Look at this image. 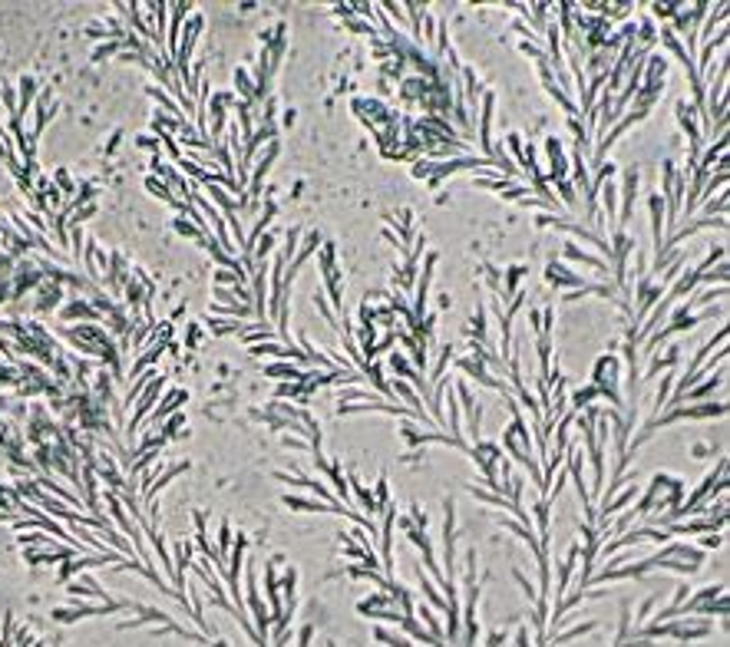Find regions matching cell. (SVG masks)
I'll return each mask as SVG.
<instances>
[{
    "mask_svg": "<svg viewBox=\"0 0 730 647\" xmlns=\"http://www.w3.org/2000/svg\"><path fill=\"white\" fill-rule=\"evenodd\" d=\"M317 271L324 278V297H331V311L334 314H347L344 311V274L338 268V248L334 241H324L321 245V258H317Z\"/></svg>",
    "mask_w": 730,
    "mask_h": 647,
    "instance_id": "obj_2",
    "label": "cell"
},
{
    "mask_svg": "<svg viewBox=\"0 0 730 647\" xmlns=\"http://www.w3.org/2000/svg\"><path fill=\"white\" fill-rule=\"evenodd\" d=\"M393 529H397V506L383 508L380 522V558H383V575L393 578Z\"/></svg>",
    "mask_w": 730,
    "mask_h": 647,
    "instance_id": "obj_10",
    "label": "cell"
},
{
    "mask_svg": "<svg viewBox=\"0 0 730 647\" xmlns=\"http://www.w3.org/2000/svg\"><path fill=\"white\" fill-rule=\"evenodd\" d=\"M562 255H565L568 261H578V264H585V268L598 271L601 278H611V264H608V261H601L598 255H591V251L578 248V245H572V241H565V248H562Z\"/></svg>",
    "mask_w": 730,
    "mask_h": 647,
    "instance_id": "obj_16",
    "label": "cell"
},
{
    "mask_svg": "<svg viewBox=\"0 0 730 647\" xmlns=\"http://www.w3.org/2000/svg\"><path fill=\"white\" fill-rule=\"evenodd\" d=\"M433 169H436V162L433 159H420V162H414V179H430L433 175Z\"/></svg>",
    "mask_w": 730,
    "mask_h": 647,
    "instance_id": "obj_48",
    "label": "cell"
},
{
    "mask_svg": "<svg viewBox=\"0 0 730 647\" xmlns=\"http://www.w3.org/2000/svg\"><path fill=\"white\" fill-rule=\"evenodd\" d=\"M591 387L598 390V397L608 399L611 410H625V399H622V360L615 354H601L591 367Z\"/></svg>",
    "mask_w": 730,
    "mask_h": 647,
    "instance_id": "obj_1",
    "label": "cell"
},
{
    "mask_svg": "<svg viewBox=\"0 0 730 647\" xmlns=\"http://www.w3.org/2000/svg\"><path fill=\"white\" fill-rule=\"evenodd\" d=\"M208 327H212V337H231V334H241V321H231V317H215L208 314Z\"/></svg>",
    "mask_w": 730,
    "mask_h": 647,
    "instance_id": "obj_30",
    "label": "cell"
},
{
    "mask_svg": "<svg viewBox=\"0 0 730 647\" xmlns=\"http://www.w3.org/2000/svg\"><path fill=\"white\" fill-rule=\"evenodd\" d=\"M416 578H420V591H423L426 604H430L433 611H443V615H447V598H443V591L436 588L433 578H430V575H423V568H416Z\"/></svg>",
    "mask_w": 730,
    "mask_h": 647,
    "instance_id": "obj_23",
    "label": "cell"
},
{
    "mask_svg": "<svg viewBox=\"0 0 730 647\" xmlns=\"http://www.w3.org/2000/svg\"><path fill=\"white\" fill-rule=\"evenodd\" d=\"M113 611H132V601H113V604H83L73 601L66 608H53V621L56 624H77V621H87V617H103L113 615Z\"/></svg>",
    "mask_w": 730,
    "mask_h": 647,
    "instance_id": "obj_4",
    "label": "cell"
},
{
    "mask_svg": "<svg viewBox=\"0 0 730 647\" xmlns=\"http://www.w3.org/2000/svg\"><path fill=\"white\" fill-rule=\"evenodd\" d=\"M311 301H314L317 314H321V317H324V321L331 324L334 331H340V327H338V321H334V311H331V304H327V297H324V291H321V288H317V291L311 294Z\"/></svg>",
    "mask_w": 730,
    "mask_h": 647,
    "instance_id": "obj_36",
    "label": "cell"
},
{
    "mask_svg": "<svg viewBox=\"0 0 730 647\" xmlns=\"http://www.w3.org/2000/svg\"><path fill=\"white\" fill-rule=\"evenodd\" d=\"M598 195H601V208H605L608 225H618V182H605L598 188Z\"/></svg>",
    "mask_w": 730,
    "mask_h": 647,
    "instance_id": "obj_25",
    "label": "cell"
},
{
    "mask_svg": "<svg viewBox=\"0 0 730 647\" xmlns=\"http://www.w3.org/2000/svg\"><path fill=\"white\" fill-rule=\"evenodd\" d=\"M545 281L552 284V288H585V281H582V274H575L572 268H565V261H549L545 264Z\"/></svg>",
    "mask_w": 730,
    "mask_h": 647,
    "instance_id": "obj_15",
    "label": "cell"
},
{
    "mask_svg": "<svg viewBox=\"0 0 730 647\" xmlns=\"http://www.w3.org/2000/svg\"><path fill=\"white\" fill-rule=\"evenodd\" d=\"M456 367L463 370V377H469V380H476V387H482V390H499L502 393V387H506V380H499V377H492L489 373V367L482 364L480 357H459L456 360Z\"/></svg>",
    "mask_w": 730,
    "mask_h": 647,
    "instance_id": "obj_7",
    "label": "cell"
},
{
    "mask_svg": "<svg viewBox=\"0 0 730 647\" xmlns=\"http://www.w3.org/2000/svg\"><path fill=\"white\" fill-rule=\"evenodd\" d=\"M212 647H229V641H212Z\"/></svg>",
    "mask_w": 730,
    "mask_h": 647,
    "instance_id": "obj_55",
    "label": "cell"
},
{
    "mask_svg": "<svg viewBox=\"0 0 730 647\" xmlns=\"http://www.w3.org/2000/svg\"><path fill=\"white\" fill-rule=\"evenodd\" d=\"M347 485H350V499L360 506V515L364 518H371L373 512H377V506H373V492L371 489H364L360 485V479H357V473H350L347 475Z\"/></svg>",
    "mask_w": 730,
    "mask_h": 647,
    "instance_id": "obj_20",
    "label": "cell"
},
{
    "mask_svg": "<svg viewBox=\"0 0 730 647\" xmlns=\"http://www.w3.org/2000/svg\"><path fill=\"white\" fill-rule=\"evenodd\" d=\"M506 641H509V631H489L482 637V647H506Z\"/></svg>",
    "mask_w": 730,
    "mask_h": 647,
    "instance_id": "obj_47",
    "label": "cell"
},
{
    "mask_svg": "<svg viewBox=\"0 0 730 647\" xmlns=\"http://www.w3.org/2000/svg\"><path fill=\"white\" fill-rule=\"evenodd\" d=\"M519 50H523L529 60H535V63H539V60H549V56L542 53V46L535 44V40H523V44H519Z\"/></svg>",
    "mask_w": 730,
    "mask_h": 647,
    "instance_id": "obj_45",
    "label": "cell"
},
{
    "mask_svg": "<svg viewBox=\"0 0 730 647\" xmlns=\"http://www.w3.org/2000/svg\"><path fill=\"white\" fill-rule=\"evenodd\" d=\"M162 387H165V377L159 373V377H153L146 387H142V393L136 397V410H132V420H129V433L139 430V423L146 413H153V406L162 399Z\"/></svg>",
    "mask_w": 730,
    "mask_h": 647,
    "instance_id": "obj_6",
    "label": "cell"
},
{
    "mask_svg": "<svg viewBox=\"0 0 730 647\" xmlns=\"http://www.w3.org/2000/svg\"><path fill=\"white\" fill-rule=\"evenodd\" d=\"M545 155H549V179H545V182H552V185L565 182L568 179V155H565V149H562V142H558L556 136L545 139Z\"/></svg>",
    "mask_w": 730,
    "mask_h": 647,
    "instance_id": "obj_12",
    "label": "cell"
},
{
    "mask_svg": "<svg viewBox=\"0 0 730 647\" xmlns=\"http://www.w3.org/2000/svg\"><path fill=\"white\" fill-rule=\"evenodd\" d=\"M235 89L241 93L238 103H255V99H258V89H255V83H251L248 70H235Z\"/></svg>",
    "mask_w": 730,
    "mask_h": 647,
    "instance_id": "obj_33",
    "label": "cell"
},
{
    "mask_svg": "<svg viewBox=\"0 0 730 647\" xmlns=\"http://www.w3.org/2000/svg\"><path fill=\"white\" fill-rule=\"evenodd\" d=\"M120 50H126V40H106V44L96 46V53H93V63H99V60H106V56H116Z\"/></svg>",
    "mask_w": 730,
    "mask_h": 647,
    "instance_id": "obj_40",
    "label": "cell"
},
{
    "mask_svg": "<svg viewBox=\"0 0 730 647\" xmlns=\"http://www.w3.org/2000/svg\"><path fill=\"white\" fill-rule=\"evenodd\" d=\"M274 479H278V482L295 485V489H307V492H314L317 499H324L327 506H344V502H340V499L334 496V492H331L324 482H317V479H307V475H297V473H281V469L274 473ZM344 508H347V506H344Z\"/></svg>",
    "mask_w": 730,
    "mask_h": 647,
    "instance_id": "obj_9",
    "label": "cell"
},
{
    "mask_svg": "<svg viewBox=\"0 0 730 647\" xmlns=\"http://www.w3.org/2000/svg\"><path fill=\"white\" fill-rule=\"evenodd\" d=\"M146 188H149L153 195H159V198H162L165 205H172V208H179V202H182V198H175L172 188H169V185H165L162 179H159V175H149V179H146Z\"/></svg>",
    "mask_w": 730,
    "mask_h": 647,
    "instance_id": "obj_32",
    "label": "cell"
},
{
    "mask_svg": "<svg viewBox=\"0 0 730 647\" xmlns=\"http://www.w3.org/2000/svg\"><path fill=\"white\" fill-rule=\"evenodd\" d=\"M56 188H60V192H73V182H70L66 169H56Z\"/></svg>",
    "mask_w": 730,
    "mask_h": 647,
    "instance_id": "obj_52",
    "label": "cell"
},
{
    "mask_svg": "<svg viewBox=\"0 0 730 647\" xmlns=\"http://www.w3.org/2000/svg\"><path fill=\"white\" fill-rule=\"evenodd\" d=\"M188 399V390H182V387H175V390H169V393H162V403H159V410L153 413V420H155V430L162 426L172 413H179V406Z\"/></svg>",
    "mask_w": 730,
    "mask_h": 647,
    "instance_id": "obj_19",
    "label": "cell"
},
{
    "mask_svg": "<svg viewBox=\"0 0 730 647\" xmlns=\"http://www.w3.org/2000/svg\"><path fill=\"white\" fill-rule=\"evenodd\" d=\"M595 399H598V390L591 387V383H585V387H578V390L568 393V410L578 413V410H585V406H591Z\"/></svg>",
    "mask_w": 730,
    "mask_h": 647,
    "instance_id": "obj_28",
    "label": "cell"
},
{
    "mask_svg": "<svg viewBox=\"0 0 730 647\" xmlns=\"http://www.w3.org/2000/svg\"><path fill=\"white\" fill-rule=\"evenodd\" d=\"M364 377L373 383L377 397H390V383L383 380V364H364Z\"/></svg>",
    "mask_w": 730,
    "mask_h": 647,
    "instance_id": "obj_31",
    "label": "cell"
},
{
    "mask_svg": "<svg viewBox=\"0 0 730 647\" xmlns=\"http://www.w3.org/2000/svg\"><path fill=\"white\" fill-rule=\"evenodd\" d=\"M99 317H103V314H99L89 301H70L63 311H60V321H63V324H73V321H79V324H99Z\"/></svg>",
    "mask_w": 730,
    "mask_h": 647,
    "instance_id": "obj_17",
    "label": "cell"
},
{
    "mask_svg": "<svg viewBox=\"0 0 730 647\" xmlns=\"http://www.w3.org/2000/svg\"><path fill=\"white\" fill-rule=\"evenodd\" d=\"M305 373H307V370L291 367L288 360H278V364H271V367H264V377L278 380V383H301V380H305Z\"/></svg>",
    "mask_w": 730,
    "mask_h": 647,
    "instance_id": "obj_24",
    "label": "cell"
},
{
    "mask_svg": "<svg viewBox=\"0 0 730 647\" xmlns=\"http://www.w3.org/2000/svg\"><path fill=\"white\" fill-rule=\"evenodd\" d=\"M311 637H314V624H305L297 634V647H311Z\"/></svg>",
    "mask_w": 730,
    "mask_h": 647,
    "instance_id": "obj_54",
    "label": "cell"
},
{
    "mask_svg": "<svg viewBox=\"0 0 730 647\" xmlns=\"http://www.w3.org/2000/svg\"><path fill=\"white\" fill-rule=\"evenodd\" d=\"M724 380H727V370L717 367V373H710V377H704V383H694V387L687 390L684 397H681V406H684V403H698V399L710 397L714 390H720V383H724Z\"/></svg>",
    "mask_w": 730,
    "mask_h": 647,
    "instance_id": "obj_18",
    "label": "cell"
},
{
    "mask_svg": "<svg viewBox=\"0 0 730 647\" xmlns=\"http://www.w3.org/2000/svg\"><path fill=\"white\" fill-rule=\"evenodd\" d=\"M714 416H727V403L717 399V403H684V406H674V410L661 413L654 423V430L661 426H671V423H681V420H714Z\"/></svg>",
    "mask_w": 730,
    "mask_h": 647,
    "instance_id": "obj_3",
    "label": "cell"
},
{
    "mask_svg": "<svg viewBox=\"0 0 730 647\" xmlns=\"http://www.w3.org/2000/svg\"><path fill=\"white\" fill-rule=\"evenodd\" d=\"M661 601V594H648L641 601V608H638V615H634V624H632V631H638V627H644L648 624V617H651V611H654V604Z\"/></svg>",
    "mask_w": 730,
    "mask_h": 647,
    "instance_id": "obj_35",
    "label": "cell"
},
{
    "mask_svg": "<svg viewBox=\"0 0 730 647\" xmlns=\"http://www.w3.org/2000/svg\"><path fill=\"white\" fill-rule=\"evenodd\" d=\"M136 146H139V149L155 152V155H162V152H159V146H162V142H159V136H155V139H149V136H139V139H136Z\"/></svg>",
    "mask_w": 730,
    "mask_h": 647,
    "instance_id": "obj_49",
    "label": "cell"
},
{
    "mask_svg": "<svg viewBox=\"0 0 730 647\" xmlns=\"http://www.w3.org/2000/svg\"><path fill=\"white\" fill-rule=\"evenodd\" d=\"M595 627H598V621H585V624H575V627H568V631H562V634H545V647H556V644H565V641H572V637L591 634Z\"/></svg>",
    "mask_w": 730,
    "mask_h": 647,
    "instance_id": "obj_27",
    "label": "cell"
},
{
    "mask_svg": "<svg viewBox=\"0 0 730 647\" xmlns=\"http://www.w3.org/2000/svg\"><path fill=\"white\" fill-rule=\"evenodd\" d=\"M278 149H281V146H278V139H274V142H268V146H264V152H262V155H258V165H255V172H251V179H248V188H245V198H251V202H255V198L262 195L264 175L271 172L274 159H278Z\"/></svg>",
    "mask_w": 730,
    "mask_h": 647,
    "instance_id": "obj_8",
    "label": "cell"
},
{
    "mask_svg": "<svg viewBox=\"0 0 730 647\" xmlns=\"http://www.w3.org/2000/svg\"><path fill=\"white\" fill-rule=\"evenodd\" d=\"M433 271H436V251H430L423 261V274L416 278V304H414V321L420 324L426 317V297H430V284H433Z\"/></svg>",
    "mask_w": 730,
    "mask_h": 647,
    "instance_id": "obj_11",
    "label": "cell"
},
{
    "mask_svg": "<svg viewBox=\"0 0 730 647\" xmlns=\"http://www.w3.org/2000/svg\"><path fill=\"white\" fill-rule=\"evenodd\" d=\"M192 551H196V545L188 539H179L175 542V558H172V588L175 591H186V565L192 561Z\"/></svg>",
    "mask_w": 730,
    "mask_h": 647,
    "instance_id": "obj_14",
    "label": "cell"
},
{
    "mask_svg": "<svg viewBox=\"0 0 730 647\" xmlns=\"http://www.w3.org/2000/svg\"><path fill=\"white\" fill-rule=\"evenodd\" d=\"M162 354H165V347H162V344H155L153 350H146V354H142L139 360L132 364V377H142V373H146V367H149V364H155V360H159Z\"/></svg>",
    "mask_w": 730,
    "mask_h": 647,
    "instance_id": "obj_34",
    "label": "cell"
},
{
    "mask_svg": "<svg viewBox=\"0 0 730 647\" xmlns=\"http://www.w3.org/2000/svg\"><path fill=\"white\" fill-rule=\"evenodd\" d=\"M387 222H393L397 225V235H404V241L410 238V225H414V215H410V208H397V218H387ZM406 248V245H404Z\"/></svg>",
    "mask_w": 730,
    "mask_h": 647,
    "instance_id": "obj_37",
    "label": "cell"
},
{
    "mask_svg": "<svg viewBox=\"0 0 730 647\" xmlns=\"http://www.w3.org/2000/svg\"><path fill=\"white\" fill-rule=\"evenodd\" d=\"M449 360H453V344H447L443 350H440V360H436V367L430 370V380H440V377H447V367H449Z\"/></svg>",
    "mask_w": 730,
    "mask_h": 647,
    "instance_id": "obj_42",
    "label": "cell"
},
{
    "mask_svg": "<svg viewBox=\"0 0 730 647\" xmlns=\"http://www.w3.org/2000/svg\"><path fill=\"white\" fill-rule=\"evenodd\" d=\"M202 344V327L198 324H188V334H186V347H198Z\"/></svg>",
    "mask_w": 730,
    "mask_h": 647,
    "instance_id": "obj_50",
    "label": "cell"
},
{
    "mask_svg": "<svg viewBox=\"0 0 730 647\" xmlns=\"http://www.w3.org/2000/svg\"><path fill=\"white\" fill-rule=\"evenodd\" d=\"M677 357H681V347H667L665 354H654V360H651V367H648V373H644V377L648 380H654L658 377V373H661V370H671L677 364Z\"/></svg>",
    "mask_w": 730,
    "mask_h": 647,
    "instance_id": "obj_26",
    "label": "cell"
},
{
    "mask_svg": "<svg viewBox=\"0 0 730 647\" xmlns=\"http://www.w3.org/2000/svg\"><path fill=\"white\" fill-rule=\"evenodd\" d=\"M648 215H651V231H654V264L651 271L658 268V258H661V245H665V202H661V195L651 192L648 195Z\"/></svg>",
    "mask_w": 730,
    "mask_h": 647,
    "instance_id": "obj_13",
    "label": "cell"
},
{
    "mask_svg": "<svg viewBox=\"0 0 730 647\" xmlns=\"http://www.w3.org/2000/svg\"><path fill=\"white\" fill-rule=\"evenodd\" d=\"M373 647H416V644L404 634V631L377 624V627H373Z\"/></svg>",
    "mask_w": 730,
    "mask_h": 647,
    "instance_id": "obj_22",
    "label": "cell"
},
{
    "mask_svg": "<svg viewBox=\"0 0 730 647\" xmlns=\"http://www.w3.org/2000/svg\"><path fill=\"white\" fill-rule=\"evenodd\" d=\"M172 228H175V231H179V235H186V238H192V241H198V245H202V241H208V238L202 235V231H198V228L192 225V222H186V218H182V215H179V218H175V222H172Z\"/></svg>",
    "mask_w": 730,
    "mask_h": 647,
    "instance_id": "obj_39",
    "label": "cell"
},
{
    "mask_svg": "<svg viewBox=\"0 0 730 647\" xmlns=\"http://www.w3.org/2000/svg\"><path fill=\"white\" fill-rule=\"evenodd\" d=\"M373 506H377V512H383V508H390V489H387V475H380L377 479V489H373Z\"/></svg>",
    "mask_w": 730,
    "mask_h": 647,
    "instance_id": "obj_38",
    "label": "cell"
},
{
    "mask_svg": "<svg viewBox=\"0 0 730 647\" xmlns=\"http://www.w3.org/2000/svg\"><path fill=\"white\" fill-rule=\"evenodd\" d=\"M717 46H727V27H720V30H717V40H707V44H704V50H700V63L694 66L700 79H704V73H707V63H710V56H714V50H717Z\"/></svg>",
    "mask_w": 730,
    "mask_h": 647,
    "instance_id": "obj_29",
    "label": "cell"
},
{
    "mask_svg": "<svg viewBox=\"0 0 730 647\" xmlns=\"http://www.w3.org/2000/svg\"><path fill=\"white\" fill-rule=\"evenodd\" d=\"M714 281H717L720 288H727V261H720L717 268H710V271L700 274V284H714Z\"/></svg>",
    "mask_w": 730,
    "mask_h": 647,
    "instance_id": "obj_41",
    "label": "cell"
},
{
    "mask_svg": "<svg viewBox=\"0 0 730 647\" xmlns=\"http://www.w3.org/2000/svg\"><path fill=\"white\" fill-rule=\"evenodd\" d=\"M724 545V532H707V535H700V545L698 549L700 551H714V549H720Z\"/></svg>",
    "mask_w": 730,
    "mask_h": 647,
    "instance_id": "obj_43",
    "label": "cell"
},
{
    "mask_svg": "<svg viewBox=\"0 0 730 647\" xmlns=\"http://www.w3.org/2000/svg\"><path fill=\"white\" fill-rule=\"evenodd\" d=\"M281 442L288 446V449H305L307 442H305V436H291V433H284L281 436Z\"/></svg>",
    "mask_w": 730,
    "mask_h": 647,
    "instance_id": "obj_51",
    "label": "cell"
},
{
    "mask_svg": "<svg viewBox=\"0 0 730 647\" xmlns=\"http://www.w3.org/2000/svg\"><path fill=\"white\" fill-rule=\"evenodd\" d=\"M638 182H641V172L638 165H628L618 182V192H622V205H618V228L625 231V225L632 222V212H634V198H638Z\"/></svg>",
    "mask_w": 730,
    "mask_h": 647,
    "instance_id": "obj_5",
    "label": "cell"
},
{
    "mask_svg": "<svg viewBox=\"0 0 730 647\" xmlns=\"http://www.w3.org/2000/svg\"><path fill=\"white\" fill-rule=\"evenodd\" d=\"M648 11H651L658 20H671V17L677 13V4H651Z\"/></svg>",
    "mask_w": 730,
    "mask_h": 647,
    "instance_id": "obj_46",
    "label": "cell"
},
{
    "mask_svg": "<svg viewBox=\"0 0 730 647\" xmlns=\"http://www.w3.org/2000/svg\"><path fill=\"white\" fill-rule=\"evenodd\" d=\"M66 591L73 594V598H99V601L113 604V601H109V594L103 591V588H99V584H96V578H93V575H83L79 582H70V584H66Z\"/></svg>",
    "mask_w": 730,
    "mask_h": 647,
    "instance_id": "obj_21",
    "label": "cell"
},
{
    "mask_svg": "<svg viewBox=\"0 0 730 647\" xmlns=\"http://www.w3.org/2000/svg\"><path fill=\"white\" fill-rule=\"evenodd\" d=\"M218 551L225 555V551H231V522L225 518L222 522V529H218Z\"/></svg>",
    "mask_w": 730,
    "mask_h": 647,
    "instance_id": "obj_44",
    "label": "cell"
},
{
    "mask_svg": "<svg viewBox=\"0 0 730 647\" xmlns=\"http://www.w3.org/2000/svg\"><path fill=\"white\" fill-rule=\"evenodd\" d=\"M516 647H532V641H529V627L525 624L516 627Z\"/></svg>",
    "mask_w": 730,
    "mask_h": 647,
    "instance_id": "obj_53",
    "label": "cell"
}]
</instances>
